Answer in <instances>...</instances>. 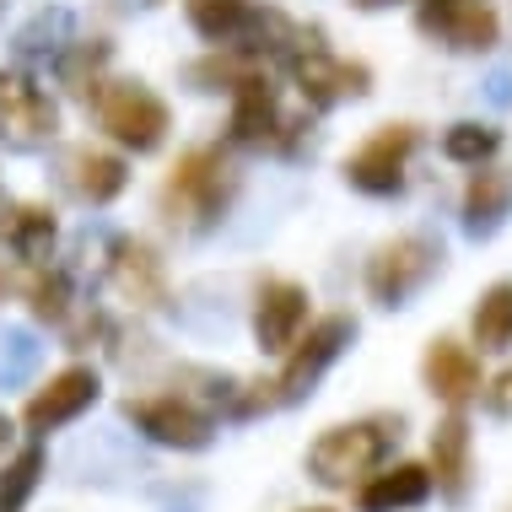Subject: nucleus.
<instances>
[{"label": "nucleus", "instance_id": "obj_14", "mask_svg": "<svg viewBox=\"0 0 512 512\" xmlns=\"http://www.w3.org/2000/svg\"><path fill=\"white\" fill-rule=\"evenodd\" d=\"M308 324V292L297 281H265L259 286V302H254V340L259 351L281 356L286 345L302 335Z\"/></svg>", "mask_w": 512, "mask_h": 512}, {"label": "nucleus", "instance_id": "obj_7", "mask_svg": "<svg viewBox=\"0 0 512 512\" xmlns=\"http://www.w3.org/2000/svg\"><path fill=\"white\" fill-rule=\"evenodd\" d=\"M415 141H421L415 124H383V130H372L367 141L345 157V178H351L362 195H399Z\"/></svg>", "mask_w": 512, "mask_h": 512}, {"label": "nucleus", "instance_id": "obj_13", "mask_svg": "<svg viewBox=\"0 0 512 512\" xmlns=\"http://www.w3.org/2000/svg\"><path fill=\"white\" fill-rule=\"evenodd\" d=\"M421 33L442 38L448 49H491L502 22L491 0H421Z\"/></svg>", "mask_w": 512, "mask_h": 512}, {"label": "nucleus", "instance_id": "obj_22", "mask_svg": "<svg viewBox=\"0 0 512 512\" xmlns=\"http://www.w3.org/2000/svg\"><path fill=\"white\" fill-rule=\"evenodd\" d=\"M475 345L480 351H502V345H512V286H491L486 297H480L475 308Z\"/></svg>", "mask_w": 512, "mask_h": 512}, {"label": "nucleus", "instance_id": "obj_26", "mask_svg": "<svg viewBox=\"0 0 512 512\" xmlns=\"http://www.w3.org/2000/svg\"><path fill=\"white\" fill-rule=\"evenodd\" d=\"M27 297H33V313L38 318H49V324H65V318H71V275L65 270H44L38 275L33 286H27Z\"/></svg>", "mask_w": 512, "mask_h": 512}, {"label": "nucleus", "instance_id": "obj_31", "mask_svg": "<svg viewBox=\"0 0 512 512\" xmlns=\"http://www.w3.org/2000/svg\"><path fill=\"white\" fill-rule=\"evenodd\" d=\"M308 512H329V507H308Z\"/></svg>", "mask_w": 512, "mask_h": 512}, {"label": "nucleus", "instance_id": "obj_24", "mask_svg": "<svg viewBox=\"0 0 512 512\" xmlns=\"http://www.w3.org/2000/svg\"><path fill=\"white\" fill-rule=\"evenodd\" d=\"M496 146H502V135H496L491 124H469V119L442 135V151H448L453 162H469V168H480L486 157H496Z\"/></svg>", "mask_w": 512, "mask_h": 512}, {"label": "nucleus", "instance_id": "obj_19", "mask_svg": "<svg viewBox=\"0 0 512 512\" xmlns=\"http://www.w3.org/2000/svg\"><path fill=\"white\" fill-rule=\"evenodd\" d=\"M512 211V168H480L464 189V227L475 238L502 227V216Z\"/></svg>", "mask_w": 512, "mask_h": 512}, {"label": "nucleus", "instance_id": "obj_5", "mask_svg": "<svg viewBox=\"0 0 512 512\" xmlns=\"http://www.w3.org/2000/svg\"><path fill=\"white\" fill-rule=\"evenodd\" d=\"M437 265H442V248L432 238H421V232H405V238L383 243L378 254H372L367 297L378 302V308H405V302L437 275Z\"/></svg>", "mask_w": 512, "mask_h": 512}, {"label": "nucleus", "instance_id": "obj_29", "mask_svg": "<svg viewBox=\"0 0 512 512\" xmlns=\"http://www.w3.org/2000/svg\"><path fill=\"white\" fill-rule=\"evenodd\" d=\"M6 453H11V421L0 415V459H6Z\"/></svg>", "mask_w": 512, "mask_h": 512}, {"label": "nucleus", "instance_id": "obj_30", "mask_svg": "<svg viewBox=\"0 0 512 512\" xmlns=\"http://www.w3.org/2000/svg\"><path fill=\"white\" fill-rule=\"evenodd\" d=\"M362 11H378V6H394V0H356Z\"/></svg>", "mask_w": 512, "mask_h": 512}, {"label": "nucleus", "instance_id": "obj_32", "mask_svg": "<svg viewBox=\"0 0 512 512\" xmlns=\"http://www.w3.org/2000/svg\"><path fill=\"white\" fill-rule=\"evenodd\" d=\"M0 11H6V0H0Z\"/></svg>", "mask_w": 512, "mask_h": 512}, {"label": "nucleus", "instance_id": "obj_10", "mask_svg": "<svg viewBox=\"0 0 512 512\" xmlns=\"http://www.w3.org/2000/svg\"><path fill=\"white\" fill-rule=\"evenodd\" d=\"M54 124H60V114H54V103L38 92L33 76L0 71V135H6V146H17V151L44 146L54 135Z\"/></svg>", "mask_w": 512, "mask_h": 512}, {"label": "nucleus", "instance_id": "obj_25", "mask_svg": "<svg viewBox=\"0 0 512 512\" xmlns=\"http://www.w3.org/2000/svg\"><path fill=\"white\" fill-rule=\"evenodd\" d=\"M38 372V340L27 329H6L0 335V389H17Z\"/></svg>", "mask_w": 512, "mask_h": 512}, {"label": "nucleus", "instance_id": "obj_17", "mask_svg": "<svg viewBox=\"0 0 512 512\" xmlns=\"http://www.w3.org/2000/svg\"><path fill=\"white\" fill-rule=\"evenodd\" d=\"M432 496V469L426 464H394L383 475H367L362 491H356V507L362 512H410Z\"/></svg>", "mask_w": 512, "mask_h": 512}, {"label": "nucleus", "instance_id": "obj_12", "mask_svg": "<svg viewBox=\"0 0 512 512\" xmlns=\"http://www.w3.org/2000/svg\"><path fill=\"white\" fill-rule=\"evenodd\" d=\"M98 394H103V383H98V372H92V367H65V372H54L33 399H27L22 421H27V432H38V437L60 432V426H71L81 410L98 405Z\"/></svg>", "mask_w": 512, "mask_h": 512}, {"label": "nucleus", "instance_id": "obj_20", "mask_svg": "<svg viewBox=\"0 0 512 512\" xmlns=\"http://www.w3.org/2000/svg\"><path fill=\"white\" fill-rule=\"evenodd\" d=\"M65 178H71V189H76L81 200H92V205L119 200V195H124V184H130L124 162H119V157H108V151H92V146L71 151V162H65Z\"/></svg>", "mask_w": 512, "mask_h": 512}, {"label": "nucleus", "instance_id": "obj_2", "mask_svg": "<svg viewBox=\"0 0 512 512\" xmlns=\"http://www.w3.org/2000/svg\"><path fill=\"white\" fill-rule=\"evenodd\" d=\"M399 426H405V415H367V421L335 426V432H324L308 448V475L329 491H345L351 480H367L394 453Z\"/></svg>", "mask_w": 512, "mask_h": 512}, {"label": "nucleus", "instance_id": "obj_15", "mask_svg": "<svg viewBox=\"0 0 512 512\" xmlns=\"http://www.w3.org/2000/svg\"><path fill=\"white\" fill-rule=\"evenodd\" d=\"M421 378H426V389H432L442 405H453V410H464L469 399L480 394V356L469 351V345L459 340H432L426 345V356H421Z\"/></svg>", "mask_w": 512, "mask_h": 512}, {"label": "nucleus", "instance_id": "obj_18", "mask_svg": "<svg viewBox=\"0 0 512 512\" xmlns=\"http://www.w3.org/2000/svg\"><path fill=\"white\" fill-rule=\"evenodd\" d=\"M469 421L464 415H448V421L432 432V486L448 496V502H464L469 496Z\"/></svg>", "mask_w": 512, "mask_h": 512}, {"label": "nucleus", "instance_id": "obj_9", "mask_svg": "<svg viewBox=\"0 0 512 512\" xmlns=\"http://www.w3.org/2000/svg\"><path fill=\"white\" fill-rule=\"evenodd\" d=\"M232 141L238 146H292V119L281 114L270 81L259 71H238L232 81Z\"/></svg>", "mask_w": 512, "mask_h": 512}, {"label": "nucleus", "instance_id": "obj_8", "mask_svg": "<svg viewBox=\"0 0 512 512\" xmlns=\"http://www.w3.org/2000/svg\"><path fill=\"white\" fill-rule=\"evenodd\" d=\"M286 71H292V81L302 87V98L318 103V108H329V103H340V98H362L367 81H372V76H367V65L329 54L313 33L302 38L292 54H286Z\"/></svg>", "mask_w": 512, "mask_h": 512}, {"label": "nucleus", "instance_id": "obj_6", "mask_svg": "<svg viewBox=\"0 0 512 512\" xmlns=\"http://www.w3.org/2000/svg\"><path fill=\"white\" fill-rule=\"evenodd\" d=\"M124 421H130L141 437L162 442V448H178V453H200L205 442L216 437L211 410L195 405L189 394H146V399H124Z\"/></svg>", "mask_w": 512, "mask_h": 512}, {"label": "nucleus", "instance_id": "obj_21", "mask_svg": "<svg viewBox=\"0 0 512 512\" xmlns=\"http://www.w3.org/2000/svg\"><path fill=\"white\" fill-rule=\"evenodd\" d=\"M103 65H108V44H103V38L60 49V81H65V92H76V98H92V92L103 87Z\"/></svg>", "mask_w": 512, "mask_h": 512}, {"label": "nucleus", "instance_id": "obj_27", "mask_svg": "<svg viewBox=\"0 0 512 512\" xmlns=\"http://www.w3.org/2000/svg\"><path fill=\"white\" fill-rule=\"evenodd\" d=\"M65 33H71V17H65V11H38V17L17 33V54H49V49H60Z\"/></svg>", "mask_w": 512, "mask_h": 512}, {"label": "nucleus", "instance_id": "obj_28", "mask_svg": "<svg viewBox=\"0 0 512 512\" xmlns=\"http://www.w3.org/2000/svg\"><path fill=\"white\" fill-rule=\"evenodd\" d=\"M486 405H491L496 415H512V367H507L502 378H496L491 389H486Z\"/></svg>", "mask_w": 512, "mask_h": 512}, {"label": "nucleus", "instance_id": "obj_11", "mask_svg": "<svg viewBox=\"0 0 512 512\" xmlns=\"http://www.w3.org/2000/svg\"><path fill=\"white\" fill-rule=\"evenodd\" d=\"M108 281H114V292L124 302H135V308H168V270H162L157 248L146 238H114L108 243Z\"/></svg>", "mask_w": 512, "mask_h": 512}, {"label": "nucleus", "instance_id": "obj_3", "mask_svg": "<svg viewBox=\"0 0 512 512\" xmlns=\"http://www.w3.org/2000/svg\"><path fill=\"white\" fill-rule=\"evenodd\" d=\"M92 108H98L103 130L130 151H157L162 141H168L173 114H168V103H162L157 92L141 87V81H103V87L92 92Z\"/></svg>", "mask_w": 512, "mask_h": 512}, {"label": "nucleus", "instance_id": "obj_16", "mask_svg": "<svg viewBox=\"0 0 512 512\" xmlns=\"http://www.w3.org/2000/svg\"><path fill=\"white\" fill-rule=\"evenodd\" d=\"M54 238H60V221L49 205H6L0 211V259L11 265H44Z\"/></svg>", "mask_w": 512, "mask_h": 512}, {"label": "nucleus", "instance_id": "obj_4", "mask_svg": "<svg viewBox=\"0 0 512 512\" xmlns=\"http://www.w3.org/2000/svg\"><path fill=\"white\" fill-rule=\"evenodd\" d=\"M356 340V324L345 313H329V318H318V324L308 329V335H297L292 345H286V367H281V378L270 383V394H275V405H297V399H308L318 389V378H324L329 367L340 362V351Z\"/></svg>", "mask_w": 512, "mask_h": 512}, {"label": "nucleus", "instance_id": "obj_23", "mask_svg": "<svg viewBox=\"0 0 512 512\" xmlns=\"http://www.w3.org/2000/svg\"><path fill=\"white\" fill-rule=\"evenodd\" d=\"M44 480V448H22L17 459L6 464V480H0V512H22L27 496Z\"/></svg>", "mask_w": 512, "mask_h": 512}, {"label": "nucleus", "instance_id": "obj_1", "mask_svg": "<svg viewBox=\"0 0 512 512\" xmlns=\"http://www.w3.org/2000/svg\"><path fill=\"white\" fill-rule=\"evenodd\" d=\"M232 195H238V168L216 146H195L173 162L168 184H162V216L178 232H211L227 216Z\"/></svg>", "mask_w": 512, "mask_h": 512}]
</instances>
